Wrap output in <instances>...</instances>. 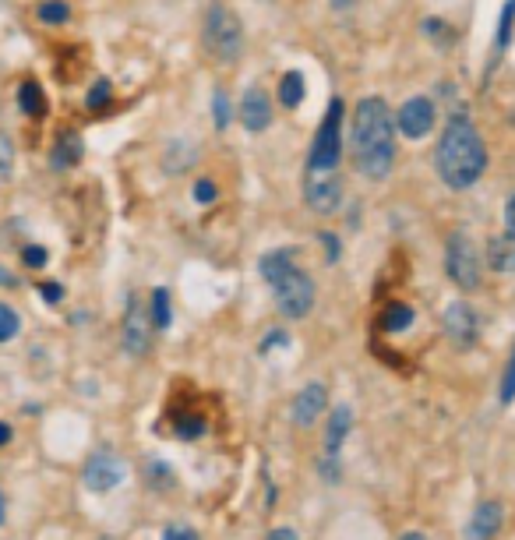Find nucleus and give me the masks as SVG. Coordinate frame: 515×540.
Instances as JSON below:
<instances>
[{"label": "nucleus", "mask_w": 515, "mask_h": 540, "mask_svg": "<svg viewBox=\"0 0 515 540\" xmlns=\"http://www.w3.org/2000/svg\"><path fill=\"white\" fill-rule=\"evenodd\" d=\"M353 163L367 180L389 177L396 163V117L381 96H367L353 110Z\"/></svg>", "instance_id": "f257e3e1"}, {"label": "nucleus", "mask_w": 515, "mask_h": 540, "mask_svg": "<svg viewBox=\"0 0 515 540\" xmlns=\"http://www.w3.org/2000/svg\"><path fill=\"white\" fill-rule=\"evenodd\" d=\"M434 166H438L441 180H445L452 191H466L473 188L487 170V149L484 138L477 135L466 117H452L448 120L445 135L438 142V152H434Z\"/></svg>", "instance_id": "f03ea898"}, {"label": "nucleus", "mask_w": 515, "mask_h": 540, "mask_svg": "<svg viewBox=\"0 0 515 540\" xmlns=\"http://www.w3.org/2000/svg\"><path fill=\"white\" fill-rule=\"evenodd\" d=\"M202 43L216 60H237L244 50V25L223 4H212L202 22Z\"/></svg>", "instance_id": "7ed1b4c3"}, {"label": "nucleus", "mask_w": 515, "mask_h": 540, "mask_svg": "<svg viewBox=\"0 0 515 540\" xmlns=\"http://www.w3.org/2000/svg\"><path fill=\"white\" fill-rule=\"evenodd\" d=\"M272 290H276V308L283 318H290V322H300V318L311 315L314 308V279L307 276V272L300 269H290L283 272V276L272 283Z\"/></svg>", "instance_id": "20e7f679"}, {"label": "nucleus", "mask_w": 515, "mask_h": 540, "mask_svg": "<svg viewBox=\"0 0 515 540\" xmlns=\"http://www.w3.org/2000/svg\"><path fill=\"white\" fill-rule=\"evenodd\" d=\"M445 265H448V279L459 290H477L480 286V251L466 233H452L448 237Z\"/></svg>", "instance_id": "39448f33"}, {"label": "nucleus", "mask_w": 515, "mask_h": 540, "mask_svg": "<svg viewBox=\"0 0 515 540\" xmlns=\"http://www.w3.org/2000/svg\"><path fill=\"white\" fill-rule=\"evenodd\" d=\"M339 124H343V103H332L325 120H321L318 135H314L311 145V173L332 170L339 163V152H343V138H339Z\"/></svg>", "instance_id": "423d86ee"}, {"label": "nucleus", "mask_w": 515, "mask_h": 540, "mask_svg": "<svg viewBox=\"0 0 515 540\" xmlns=\"http://www.w3.org/2000/svg\"><path fill=\"white\" fill-rule=\"evenodd\" d=\"M124 477H127L124 459L113 456V452H96V456H89V463H85V470H82L85 488H89L92 495H106V491L117 488Z\"/></svg>", "instance_id": "0eeeda50"}, {"label": "nucleus", "mask_w": 515, "mask_h": 540, "mask_svg": "<svg viewBox=\"0 0 515 540\" xmlns=\"http://www.w3.org/2000/svg\"><path fill=\"white\" fill-rule=\"evenodd\" d=\"M304 202L307 209L318 212V216H332V212H339V205H343V180L332 177L329 170L311 173V180H307V188H304Z\"/></svg>", "instance_id": "6e6552de"}, {"label": "nucleus", "mask_w": 515, "mask_h": 540, "mask_svg": "<svg viewBox=\"0 0 515 540\" xmlns=\"http://www.w3.org/2000/svg\"><path fill=\"white\" fill-rule=\"evenodd\" d=\"M152 315L145 311V304L138 297L127 300V315H124V332H120V339H124V350L131 353V357H142V353H149V339H152Z\"/></svg>", "instance_id": "1a4fd4ad"}, {"label": "nucleus", "mask_w": 515, "mask_h": 540, "mask_svg": "<svg viewBox=\"0 0 515 540\" xmlns=\"http://www.w3.org/2000/svg\"><path fill=\"white\" fill-rule=\"evenodd\" d=\"M445 336L456 346H463V350H470V346L477 343L480 322H477V311H473L466 300H456V304L445 308Z\"/></svg>", "instance_id": "9d476101"}, {"label": "nucleus", "mask_w": 515, "mask_h": 540, "mask_svg": "<svg viewBox=\"0 0 515 540\" xmlns=\"http://www.w3.org/2000/svg\"><path fill=\"white\" fill-rule=\"evenodd\" d=\"M325 406H329V389L321 382H307L290 406L293 424H297V428H314V424L325 417Z\"/></svg>", "instance_id": "9b49d317"}, {"label": "nucleus", "mask_w": 515, "mask_h": 540, "mask_svg": "<svg viewBox=\"0 0 515 540\" xmlns=\"http://www.w3.org/2000/svg\"><path fill=\"white\" fill-rule=\"evenodd\" d=\"M396 128L403 131L406 138H424L427 131L434 128V103L427 96H413L399 106Z\"/></svg>", "instance_id": "f8f14e48"}, {"label": "nucleus", "mask_w": 515, "mask_h": 540, "mask_svg": "<svg viewBox=\"0 0 515 540\" xmlns=\"http://www.w3.org/2000/svg\"><path fill=\"white\" fill-rule=\"evenodd\" d=\"M240 124H244L251 135H262L272 124V103L269 96H265V89L251 85V89L244 92V99H240Z\"/></svg>", "instance_id": "ddd939ff"}, {"label": "nucleus", "mask_w": 515, "mask_h": 540, "mask_svg": "<svg viewBox=\"0 0 515 540\" xmlns=\"http://www.w3.org/2000/svg\"><path fill=\"white\" fill-rule=\"evenodd\" d=\"M501 523H505V509H501V502H480L477 512H473V519H470L466 537L470 540H494L501 533Z\"/></svg>", "instance_id": "4468645a"}, {"label": "nucleus", "mask_w": 515, "mask_h": 540, "mask_svg": "<svg viewBox=\"0 0 515 540\" xmlns=\"http://www.w3.org/2000/svg\"><path fill=\"white\" fill-rule=\"evenodd\" d=\"M350 428H353V410L350 406H336L332 417H329V424H325V456H339V449H343Z\"/></svg>", "instance_id": "2eb2a0df"}, {"label": "nucleus", "mask_w": 515, "mask_h": 540, "mask_svg": "<svg viewBox=\"0 0 515 540\" xmlns=\"http://www.w3.org/2000/svg\"><path fill=\"white\" fill-rule=\"evenodd\" d=\"M487 265L494 272H515V233L487 240Z\"/></svg>", "instance_id": "dca6fc26"}, {"label": "nucleus", "mask_w": 515, "mask_h": 540, "mask_svg": "<svg viewBox=\"0 0 515 540\" xmlns=\"http://www.w3.org/2000/svg\"><path fill=\"white\" fill-rule=\"evenodd\" d=\"M82 163V138L75 135V131H64V135L57 138V145H53V166L57 170H71V166Z\"/></svg>", "instance_id": "f3484780"}, {"label": "nucleus", "mask_w": 515, "mask_h": 540, "mask_svg": "<svg viewBox=\"0 0 515 540\" xmlns=\"http://www.w3.org/2000/svg\"><path fill=\"white\" fill-rule=\"evenodd\" d=\"M279 103L286 110H297L304 103V75L300 71H286L283 75V82H279Z\"/></svg>", "instance_id": "a211bd4d"}, {"label": "nucleus", "mask_w": 515, "mask_h": 540, "mask_svg": "<svg viewBox=\"0 0 515 540\" xmlns=\"http://www.w3.org/2000/svg\"><path fill=\"white\" fill-rule=\"evenodd\" d=\"M410 322H413V308L410 304H389L385 308V315H381V329L385 332H406L410 329Z\"/></svg>", "instance_id": "6ab92c4d"}, {"label": "nucleus", "mask_w": 515, "mask_h": 540, "mask_svg": "<svg viewBox=\"0 0 515 540\" xmlns=\"http://www.w3.org/2000/svg\"><path fill=\"white\" fill-rule=\"evenodd\" d=\"M18 103H22V110L29 113V117H43L46 113V96L36 82H25L22 89H18Z\"/></svg>", "instance_id": "aec40b11"}, {"label": "nucleus", "mask_w": 515, "mask_h": 540, "mask_svg": "<svg viewBox=\"0 0 515 540\" xmlns=\"http://www.w3.org/2000/svg\"><path fill=\"white\" fill-rule=\"evenodd\" d=\"M293 255L290 251H272V255H265L262 258V276L269 279V283H276L279 276H283V272H290L293 269Z\"/></svg>", "instance_id": "412c9836"}, {"label": "nucleus", "mask_w": 515, "mask_h": 540, "mask_svg": "<svg viewBox=\"0 0 515 540\" xmlns=\"http://www.w3.org/2000/svg\"><path fill=\"white\" fill-rule=\"evenodd\" d=\"M36 18L46 25H64L71 18V8L64 4V0H43V4L36 8Z\"/></svg>", "instance_id": "4be33fe9"}, {"label": "nucleus", "mask_w": 515, "mask_h": 540, "mask_svg": "<svg viewBox=\"0 0 515 540\" xmlns=\"http://www.w3.org/2000/svg\"><path fill=\"white\" fill-rule=\"evenodd\" d=\"M170 293L159 286V290H152V325L156 329H170Z\"/></svg>", "instance_id": "5701e85b"}, {"label": "nucleus", "mask_w": 515, "mask_h": 540, "mask_svg": "<svg viewBox=\"0 0 515 540\" xmlns=\"http://www.w3.org/2000/svg\"><path fill=\"white\" fill-rule=\"evenodd\" d=\"M18 329H22V318H18V311L0 300V343H11V339L18 336Z\"/></svg>", "instance_id": "b1692460"}, {"label": "nucleus", "mask_w": 515, "mask_h": 540, "mask_svg": "<svg viewBox=\"0 0 515 540\" xmlns=\"http://www.w3.org/2000/svg\"><path fill=\"white\" fill-rule=\"evenodd\" d=\"M512 29H515V0H505V8H501V22H498V53L512 43Z\"/></svg>", "instance_id": "393cba45"}, {"label": "nucleus", "mask_w": 515, "mask_h": 540, "mask_svg": "<svg viewBox=\"0 0 515 540\" xmlns=\"http://www.w3.org/2000/svg\"><path fill=\"white\" fill-rule=\"evenodd\" d=\"M145 477H149V484H152V488H156V491L173 488V470H166L163 459H152V463L145 466Z\"/></svg>", "instance_id": "a878e982"}, {"label": "nucleus", "mask_w": 515, "mask_h": 540, "mask_svg": "<svg viewBox=\"0 0 515 540\" xmlns=\"http://www.w3.org/2000/svg\"><path fill=\"white\" fill-rule=\"evenodd\" d=\"M15 173V145L8 135H0V184H8Z\"/></svg>", "instance_id": "bb28decb"}, {"label": "nucleus", "mask_w": 515, "mask_h": 540, "mask_svg": "<svg viewBox=\"0 0 515 540\" xmlns=\"http://www.w3.org/2000/svg\"><path fill=\"white\" fill-rule=\"evenodd\" d=\"M177 435L184 442H195V438L205 435V420L202 417H177Z\"/></svg>", "instance_id": "cd10ccee"}, {"label": "nucleus", "mask_w": 515, "mask_h": 540, "mask_svg": "<svg viewBox=\"0 0 515 540\" xmlns=\"http://www.w3.org/2000/svg\"><path fill=\"white\" fill-rule=\"evenodd\" d=\"M512 399H515V350L505 364V375H501V403L512 406Z\"/></svg>", "instance_id": "c85d7f7f"}, {"label": "nucleus", "mask_w": 515, "mask_h": 540, "mask_svg": "<svg viewBox=\"0 0 515 540\" xmlns=\"http://www.w3.org/2000/svg\"><path fill=\"white\" fill-rule=\"evenodd\" d=\"M212 110H216V128L219 131H226L230 128V96H226L223 89H216V103H212Z\"/></svg>", "instance_id": "c756f323"}, {"label": "nucleus", "mask_w": 515, "mask_h": 540, "mask_svg": "<svg viewBox=\"0 0 515 540\" xmlns=\"http://www.w3.org/2000/svg\"><path fill=\"white\" fill-rule=\"evenodd\" d=\"M106 103H110V82H96V89L89 92L85 106H89V110H103Z\"/></svg>", "instance_id": "7c9ffc66"}, {"label": "nucleus", "mask_w": 515, "mask_h": 540, "mask_svg": "<svg viewBox=\"0 0 515 540\" xmlns=\"http://www.w3.org/2000/svg\"><path fill=\"white\" fill-rule=\"evenodd\" d=\"M163 540H202V537H198V530H191V526L173 523V526H166V530H163Z\"/></svg>", "instance_id": "2f4dec72"}, {"label": "nucleus", "mask_w": 515, "mask_h": 540, "mask_svg": "<svg viewBox=\"0 0 515 540\" xmlns=\"http://www.w3.org/2000/svg\"><path fill=\"white\" fill-rule=\"evenodd\" d=\"M216 195H219V191H216V184H212L209 177H202L195 184V202H216Z\"/></svg>", "instance_id": "473e14b6"}, {"label": "nucleus", "mask_w": 515, "mask_h": 540, "mask_svg": "<svg viewBox=\"0 0 515 540\" xmlns=\"http://www.w3.org/2000/svg\"><path fill=\"white\" fill-rule=\"evenodd\" d=\"M46 251L43 248H36V244H29V248H25V265H32V269H43L46 265Z\"/></svg>", "instance_id": "72a5a7b5"}, {"label": "nucleus", "mask_w": 515, "mask_h": 540, "mask_svg": "<svg viewBox=\"0 0 515 540\" xmlns=\"http://www.w3.org/2000/svg\"><path fill=\"white\" fill-rule=\"evenodd\" d=\"M39 293L46 297V304H60V297H64V290H60L57 283H43L39 286Z\"/></svg>", "instance_id": "f704fd0d"}, {"label": "nucleus", "mask_w": 515, "mask_h": 540, "mask_svg": "<svg viewBox=\"0 0 515 540\" xmlns=\"http://www.w3.org/2000/svg\"><path fill=\"white\" fill-rule=\"evenodd\" d=\"M265 540H300V537H297V530H293V526H276V530H272Z\"/></svg>", "instance_id": "c9c22d12"}, {"label": "nucleus", "mask_w": 515, "mask_h": 540, "mask_svg": "<svg viewBox=\"0 0 515 540\" xmlns=\"http://www.w3.org/2000/svg\"><path fill=\"white\" fill-rule=\"evenodd\" d=\"M279 343L286 346V343H290V336H286V332H272V336L262 343V353H272V346H279Z\"/></svg>", "instance_id": "e433bc0d"}, {"label": "nucleus", "mask_w": 515, "mask_h": 540, "mask_svg": "<svg viewBox=\"0 0 515 540\" xmlns=\"http://www.w3.org/2000/svg\"><path fill=\"white\" fill-rule=\"evenodd\" d=\"M321 240H325V248H329V262H336V258H339V240H336V233H321Z\"/></svg>", "instance_id": "4c0bfd02"}, {"label": "nucleus", "mask_w": 515, "mask_h": 540, "mask_svg": "<svg viewBox=\"0 0 515 540\" xmlns=\"http://www.w3.org/2000/svg\"><path fill=\"white\" fill-rule=\"evenodd\" d=\"M505 226H508V233H515V195L505 202Z\"/></svg>", "instance_id": "58836bf2"}, {"label": "nucleus", "mask_w": 515, "mask_h": 540, "mask_svg": "<svg viewBox=\"0 0 515 540\" xmlns=\"http://www.w3.org/2000/svg\"><path fill=\"white\" fill-rule=\"evenodd\" d=\"M8 442H11V424L0 420V445H8Z\"/></svg>", "instance_id": "ea45409f"}, {"label": "nucleus", "mask_w": 515, "mask_h": 540, "mask_svg": "<svg viewBox=\"0 0 515 540\" xmlns=\"http://www.w3.org/2000/svg\"><path fill=\"white\" fill-rule=\"evenodd\" d=\"M4 519H8V498H4V491H0V526H4Z\"/></svg>", "instance_id": "a19ab883"}, {"label": "nucleus", "mask_w": 515, "mask_h": 540, "mask_svg": "<svg viewBox=\"0 0 515 540\" xmlns=\"http://www.w3.org/2000/svg\"><path fill=\"white\" fill-rule=\"evenodd\" d=\"M399 540H431V537H427V533H417V530H410V533H403V537H399Z\"/></svg>", "instance_id": "79ce46f5"}, {"label": "nucleus", "mask_w": 515, "mask_h": 540, "mask_svg": "<svg viewBox=\"0 0 515 540\" xmlns=\"http://www.w3.org/2000/svg\"><path fill=\"white\" fill-rule=\"evenodd\" d=\"M0 283H4V286H15V283H18V279H15V276H11V272H4V269H0Z\"/></svg>", "instance_id": "37998d69"}]
</instances>
